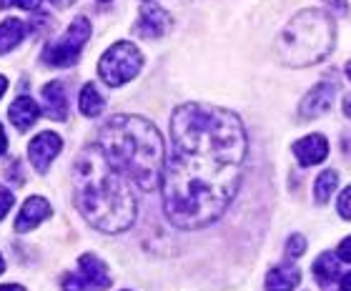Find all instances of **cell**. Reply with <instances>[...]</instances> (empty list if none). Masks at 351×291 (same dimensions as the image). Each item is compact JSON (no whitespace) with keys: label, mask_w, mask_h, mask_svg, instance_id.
<instances>
[{"label":"cell","mask_w":351,"mask_h":291,"mask_svg":"<svg viewBox=\"0 0 351 291\" xmlns=\"http://www.w3.org/2000/svg\"><path fill=\"white\" fill-rule=\"evenodd\" d=\"M339 213L346 218V221H351V186L349 189H344V194L339 196Z\"/></svg>","instance_id":"603a6c76"},{"label":"cell","mask_w":351,"mask_h":291,"mask_svg":"<svg viewBox=\"0 0 351 291\" xmlns=\"http://www.w3.org/2000/svg\"><path fill=\"white\" fill-rule=\"evenodd\" d=\"M339 271H341L339 269V256H334L331 251H324L314 261V277L322 286H329L339 277Z\"/></svg>","instance_id":"e0dca14e"},{"label":"cell","mask_w":351,"mask_h":291,"mask_svg":"<svg viewBox=\"0 0 351 291\" xmlns=\"http://www.w3.org/2000/svg\"><path fill=\"white\" fill-rule=\"evenodd\" d=\"M334 95H337V86H334L331 80H322L319 86H314L306 95H304V101H301V106H299V116L301 118L324 116V113L331 108Z\"/></svg>","instance_id":"9c48e42d"},{"label":"cell","mask_w":351,"mask_h":291,"mask_svg":"<svg viewBox=\"0 0 351 291\" xmlns=\"http://www.w3.org/2000/svg\"><path fill=\"white\" fill-rule=\"evenodd\" d=\"M43 0H0V10H5V8H23V10H36L38 5H40Z\"/></svg>","instance_id":"44dd1931"},{"label":"cell","mask_w":351,"mask_h":291,"mask_svg":"<svg viewBox=\"0 0 351 291\" xmlns=\"http://www.w3.org/2000/svg\"><path fill=\"white\" fill-rule=\"evenodd\" d=\"M88 38H90V23H88V18H75L71 23V28L43 51V63L51 68L75 66L83 53V45L88 43Z\"/></svg>","instance_id":"8992f818"},{"label":"cell","mask_w":351,"mask_h":291,"mask_svg":"<svg viewBox=\"0 0 351 291\" xmlns=\"http://www.w3.org/2000/svg\"><path fill=\"white\" fill-rule=\"evenodd\" d=\"M0 291H25L21 284H5V286H0Z\"/></svg>","instance_id":"83f0119b"},{"label":"cell","mask_w":351,"mask_h":291,"mask_svg":"<svg viewBox=\"0 0 351 291\" xmlns=\"http://www.w3.org/2000/svg\"><path fill=\"white\" fill-rule=\"evenodd\" d=\"M141 68H143V53L128 40H118L103 53L101 63H98V75L106 86L118 88L136 78Z\"/></svg>","instance_id":"5b68a950"},{"label":"cell","mask_w":351,"mask_h":291,"mask_svg":"<svg viewBox=\"0 0 351 291\" xmlns=\"http://www.w3.org/2000/svg\"><path fill=\"white\" fill-rule=\"evenodd\" d=\"M324 3H326V5H329L337 15L349 13V3H346V0H324Z\"/></svg>","instance_id":"cb8c5ba5"},{"label":"cell","mask_w":351,"mask_h":291,"mask_svg":"<svg viewBox=\"0 0 351 291\" xmlns=\"http://www.w3.org/2000/svg\"><path fill=\"white\" fill-rule=\"evenodd\" d=\"M5 91H8V80H5V75H0V98L5 95Z\"/></svg>","instance_id":"f1b7e54d"},{"label":"cell","mask_w":351,"mask_h":291,"mask_svg":"<svg viewBox=\"0 0 351 291\" xmlns=\"http://www.w3.org/2000/svg\"><path fill=\"white\" fill-rule=\"evenodd\" d=\"M171 25V15L163 10L161 5H154V3H148V5L141 8V18L136 21V36L141 38H161Z\"/></svg>","instance_id":"30bf717a"},{"label":"cell","mask_w":351,"mask_h":291,"mask_svg":"<svg viewBox=\"0 0 351 291\" xmlns=\"http://www.w3.org/2000/svg\"><path fill=\"white\" fill-rule=\"evenodd\" d=\"M51 213H53V209H51V204H48L45 198L30 196L28 201L23 204L18 218H15V231H18V233L30 231V229H36L40 221H45V218L51 216Z\"/></svg>","instance_id":"7c38bea8"},{"label":"cell","mask_w":351,"mask_h":291,"mask_svg":"<svg viewBox=\"0 0 351 291\" xmlns=\"http://www.w3.org/2000/svg\"><path fill=\"white\" fill-rule=\"evenodd\" d=\"M337 186H339V174L337 171H331V168H326L319 178H316V183H314V198H316V204H326L331 198V194L337 191Z\"/></svg>","instance_id":"d6986e66"},{"label":"cell","mask_w":351,"mask_h":291,"mask_svg":"<svg viewBox=\"0 0 351 291\" xmlns=\"http://www.w3.org/2000/svg\"><path fill=\"white\" fill-rule=\"evenodd\" d=\"M51 3H56V5H60V8H66V5H71L73 0H51Z\"/></svg>","instance_id":"4dcf8cb0"},{"label":"cell","mask_w":351,"mask_h":291,"mask_svg":"<svg viewBox=\"0 0 351 291\" xmlns=\"http://www.w3.org/2000/svg\"><path fill=\"white\" fill-rule=\"evenodd\" d=\"M43 110L53 121H66L68 118V93L60 80H53L43 88Z\"/></svg>","instance_id":"4fadbf2b"},{"label":"cell","mask_w":351,"mask_h":291,"mask_svg":"<svg viewBox=\"0 0 351 291\" xmlns=\"http://www.w3.org/2000/svg\"><path fill=\"white\" fill-rule=\"evenodd\" d=\"M101 3H108V0H101Z\"/></svg>","instance_id":"836d02e7"},{"label":"cell","mask_w":351,"mask_h":291,"mask_svg":"<svg viewBox=\"0 0 351 291\" xmlns=\"http://www.w3.org/2000/svg\"><path fill=\"white\" fill-rule=\"evenodd\" d=\"M110 286V274L106 264L93 254L78 259V271L63 279V291H103Z\"/></svg>","instance_id":"52a82bcc"},{"label":"cell","mask_w":351,"mask_h":291,"mask_svg":"<svg viewBox=\"0 0 351 291\" xmlns=\"http://www.w3.org/2000/svg\"><path fill=\"white\" fill-rule=\"evenodd\" d=\"M339 259L351 264V236H346V239L339 244Z\"/></svg>","instance_id":"d4e9b609"},{"label":"cell","mask_w":351,"mask_h":291,"mask_svg":"<svg viewBox=\"0 0 351 291\" xmlns=\"http://www.w3.org/2000/svg\"><path fill=\"white\" fill-rule=\"evenodd\" d=\"M98 148L138 189L154 191L163 183L169 156L163 136L146 118L125 113L108 118L98 133Z\"/></svg>","instance_id":"3957f363"},{"label":"cell","mask_w":351,"mask_h":291,"mask_svg":"<svg viewBox=\"0 0 351 291\" xmlns=\"http://www.w3.org/2000/svg\"><path fill=\"white\" fill-rule=\"evenodd\" d=\"M346 75H349V80H351V63H346Z\"/></svg>","instance_id":"d6a6232c"},{"label":"cell","mask_w":351,"mask_h":291,"mask_svg":"<svg viewBox=\"0 0 351 291\" xmlns=\"http://www.w3.org/2000/svg\"><path fill=\"white\" fill-rule=\"evenodd\" d=\"M15 196L13 191H8L5 186H0V218H5L8 211H10V206H13Z\"/></svg>","instance_id":"7402d4cb"},{"label":"cell","mask_w":351,"mask_h":291,"mask_svg":"<svg viewBox=\"0 0 351 291\" xmlns=\"http://www.w3.org/2000/svg\"><path fill=\"white\" fill-rule=\"evenodd\" d=\"M38 116H40V108H38V103L30 95H18L13 106L8 108V118H10V124L18 131H28L30 126L38 121Z\"/></svg>","instance_id":"5bb4252c"},{"label":"cell","mask_w":351,"mask_h":291,"mask_svg":"<svg viewBox=\"0 0 351 291\" xmlns=\"http://www.w3.org/2000/svg\"><path fill=\"white\" fill-rule=\"evenodd\" d=\"M344 113L351 118V95H346V98H344Z\"/></svg>","instance_id":"f546056e"},{"label":"cell","mask_w":351,"mask_h":291,"mask_svg":"<svg viewBox=\"0 0 351 291\" xmlns=\"http://www.w3.org/2000/svg\"><path fill=\"white\" fill-rule=\"evenodd\" d=\"M286 251H289V256H304L306 254V239L301 236V233H293V236H289V241H286Z\"/></svg>","instance_id":"ffe728a7"},{"label":"cell","mask_w":351,"mask_h":291,"mask_svg":"<svg viewBox=\"0 0 351 291\" xmlns=\"http://www.w3.org/2000/svg\"><path fill=\"white\" fill-rule=\"evenodd\" d=\"M25 38V23L18 18H5L0 23V53L13 51L15 45Z\"/></svg>","instance_id":"2e32d148"},{"label":"cell","mask_w":351,"mask_h":291,"mask_svg":"<svg viewBox=\"0 0 351 291\" xmlns=\"http://www.w3.org/2000/svg\"><path fill=\"white\" fill-rule=\"evenodd\" d=\"M301 281V271L296 266H274L266 274V291H293Z\"/></svg>","instance_id":"9a60e30c"},{"label":"cell","mask_w":351,"mask_h":291,"mask_svg":"<svg viewBox=\"0 0 351 291\" xmlns=\"http://www.w3.org/2000/svg\"><path fill=\"white\" fill-rule=\"evenodd\" d=\"M73 198L83 218L103 233H121L136 221V196L128 178L98 146H86L75 159Z\"/></svg>","instance_id":"7a4b0ae2"},{"label":"cell","mask_w":351,"mask_h":291,"mask_svg":"<svg viewBox=\"0 0 351 291\" xmlns=\"http://www.w3.org/2000/svg\"><path fill=\"white\" fill-rule=\"evenodd\" d=\"M293 156L299 159L301 166H316L329 156V141L324 139L322 133L304 136L301 141L293 143Z\"/></svg>","instance_id":"8fae6325"},{"label":"cell","mask_w":351,"mask_h":291,"mask_svg":"<svg viewBox=\"0 0 351 291\" xmlns=\"http://www.w3.org/2000/svg\"><path fill=\"white\" fill-rule=\"evenodd\" d=\"M249 139L241 118L219 106L183 103L171 116L163 211L178 229L219 221L241 186Z\"/></svg>","instance_id":"6da1fadb"},{"label":"cell","mask_w":351,"mask_h":291,"mask_svg":"<svg viewBox=\"0 0 351 291\" xmlns=\"http://www.w3.org/2000/svg\"><path fill=\"white\" fill-rule=\"evenodd\" d=\"M8 151V136H5V128L0 126V156Z\"/></svg>","instance_id":"484cf974"},{"label":"cell","mask_w":351,"mask_h":291,"mask_svg":"<svg viewBox=\"0 0 351 291\" xmlns=\"http://www.w3.org/2000/svg\"><path fill=\"white\" fill-rule=\"evenodd\" d=\"M337 28L329 13L306 8L291 18L276 38L274 53L276 60L291 68H306L324 60L334 51Z\"/></svg>","instance_id":"277c9868"},{"label":"cell","mask_w":351,"mask_h":291,"mask_svg":"<svg viewBox=\"0 0 351 291\" xmlns=\"http://www.w3.org/2000/svg\"><path fill=\"white\" fill-rule=\"evenodd\" d=\"M5 271V261H3V256H0V274Z\"/></svg>","instance_id":"1f68e13d"},{"label":"cell","mask_w":351,"mask_h":291,"mask_svg":"<svg viewBox=\"0 0 351 291\" xmlns=\"http://www.w3.org/2000/svg\"><path fill=\"white\" fill-rule=\"evenodd\" d=\"M60 148H63V141H60L58 133H53V131L38 133L36 139L28 143L30 166L36 168L38 174H45V171H48V166L53 163V159L60 153Z\"/></svg>","instance_id":"ba28073f"},{"label":"cell","mask_w":351,"mask_h":291,"mask_svg":"<svg viewBox=\"0 0 351 291\" xmlns=\"http://www.w3.org/2000/svg\"><path fill=\"white\" fill-rule=\"evenodd\" d=\"M339 291H351V271L341 279V284H339Z\"/></svg>","instance_id":"4316f807"},{"label":"cell","mask_w":351,"mask_h":291,"mask_svg":"<svg viewBox=\"0 0 351 291\" xmlns=\"http://www.w3.org/2000/svg\"><path fill=\"white\" fill-rule=\"evenodd\" d=\"M78 106H81V113L88 118H95L101 116L103 108H106V101H103V95L98 93V88L93 86V83H86L81 91V95H78Z\"/></svg>","instance_id":"ac0fdd59"}]
</instances>
